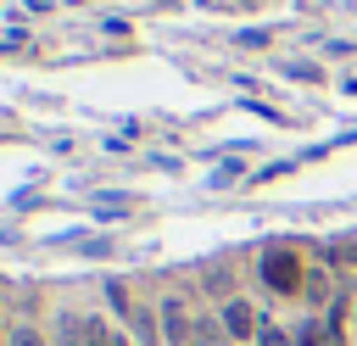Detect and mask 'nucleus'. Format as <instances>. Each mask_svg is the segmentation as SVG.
Here are the masks:
<instances>
[{
  "label": "nucleus",
  "instance_id": "nucleus-1",
  "mask_svg": "<svg viewBox=\"0 0 357 346\" xmlns=\"http://www.w3.org/2000/svg\"><path fill=\"white\" fill-rule=\"evenodd\" d=\"M257 273H262V285H268L273 296H307V273H312V257H307L301 246L279 240V246H268V251L257 257Z\"/></svg>",
  "mask_w": 357,
  "mask_h": 346
},
{
  "label": "nucleus",
  "instance_id": "nucleus-2",
  "mask_svg": "<svg viewBox=\"0 0 357 346\" xmlns=\"http://www.w3.org/2000/svg\"><path fill=\"white\" fill-rule=\"evenodd\" d=\"M117 340L123 335L95 313H61L56 318V346H117Z\"/></svg>",
  "mask_w": 357,
  "mask_h": 346
},
{
  "label": "nucleus",
  "instance_id": "nucleus-3",
  "mask_svg": "<svg viewBox=\"0 0 357 346\" xmlns=\"http://www.w3.org/2000/svg\"><path fill=\"white\" fill-rule=\"evenodd\" d=\"M218 318H223L229 340H257V335H262V318H257V307H251L245 296H229V301L218 307Z\"/></svg>",
  "mask_w": 357,
  "mask_h": 346
},
{
  "label": "nucleus",
  "instance_id": "nucleus-4",
  "mask_svg": "<svg viewBox=\"0 0 357 346\" xmlns=\"http://www.w3.org/2000/svg\"><path fill=\"white\" fill-rule=\"evenodd\" d=\"M190 329H195V313H190L178 296H167V301H162V340H167V346H190Z\"/></svg>",
  "mask_w": 357,
  "mask_h": 346
},
{
  "label": "nucleus",
  "instance_id": "nucleus-5",
  "mask_svg": "<svg viewBox=\"0 0 357 346\" xmlns=\"http://www.w3.org/2000/svg\"><path fill=\"white\" fill-rule=\"evenodd\" d=\"M190 346H229V329H223V318H218V313H195Z\"/></svg>",
  "mask_w": 357,
  "mask_h": 346
},
{
  "label": "nucleus",
  "instance_id": "nucleus-6",
  "mask_svg": "<svg viewBox=\"0 0 357 346\" xmlns=\"http://www.w3.org/2000/svg\"><path fill=\"white\" fill-rule=\"evenodd\" d=\"M324 268H335V273H351V268H357V234H346V240L324 246Z\"/></svg>",
  "mask_w": 357,
  "mask_h": 346
},
{
  "label": "nucleus",
  "instance_id": "nucleus-7",
  "mask_svg": "<svg viewBox=\"0 0 357 346\" xmlns=\"http://www.w3.org/2000/svg\"><path fill=\"white\" fill-rule=\"evenodd\" d=\"M11 346H56V340H50L39 324H17V329H11Z\"/></svg>",
  "mask_w": 357,
  "mask_h": 346
},
{
  "label": "nucleus",
  "instance_id": "nucleus-8",
  "mask_svg": "<svg viewBox=\"0 0 357 346\" xmlns=\"http://www.w3.org/2000/svg\"><path fill=\"white\" fill-rule=\"evenodd\" d=\"M257 346H296V335H284L279 324H262V335H257Z\"/></svg>",
  "mask_w": 357,
  "mask_h": 346
},
{
  "label": "nucleus",
  "instance_id": "nucleus-9",
  "mask_svg": "<svg viewBox=\"0 0 357 346\" xmlns=\"http://www.w3.org/2000/svg\"><path fill=\"white\" fill-rule=\"evenodd\" d=\"M0 346H11V329H6V324H0Z\"/></svg>",
  "mask_w": 357,
  "mask_h": 346
},
{
  "label": "nucleus",
  "instance_id": "nucleus-10",
  "mask_svg": "<svg viewBox=\"0 0 357 346\" xmlns=\"http://www.w3.org/2000/svg\"><path fill=\"white\" fill-rule=\"evenodd\" d=\"M351 318H357V301H351Z\"/></svg>",
  "mask_w": 357,
  "mask_h": 346
}]
</instances>
